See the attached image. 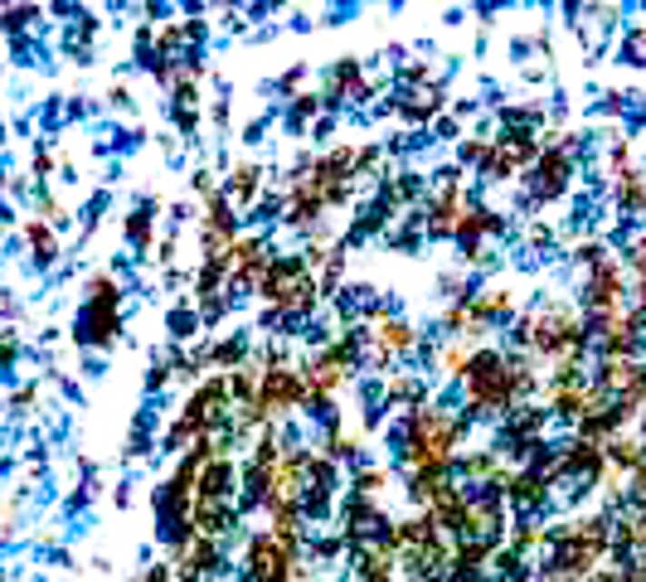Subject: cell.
I'll return each mask as SVG.
<instances>
[{"instance_id": "cell-8", "label": "cell", "mask_w": 646, "mask_h": 582, "mask_svg": "<svg viewBox=\"0 0 646 582\" xmlns=\"http://www.w3.org/2000/svg\"><path fill=\"white\" fill-rule=\"evenodd\" d=\"M617 209H622L627 219L646 214V175H637V170L617 175Z\"/></svg>"}, {"instance_id": "cell-5", "label": "cell", "mask_w": 646, "mask_h": 582, "mask_svg": "<svg viewBox=\"0 0 646 582\" xmlns=\"http://www.w3.org/2000/svg\"><path fill=\"white\" fill-rule=\"evenodd\" d=\"M273 490H277V471H268V466H243L238 471V515H248V509H268L273 505Z\"/></svg>"}, {"instance_id": "cell-3", "label": "cell", "mask_w": 646, "mask_h": 582, "mask_svg": "<svg viewBox=\"0 0 646 582\" xmlns=\"http://www.w3.org/2000/svg\"><path fill=\"white\" fill-rule=\"evenodd\" d=\"M190 524H194V538H219L238 524V505L234 500H200L194 495V505H190Z\"/></svg>"}, {"instance_id": "cell-7", "label": "cell", "mask_w": 646, "mask_h": 582, "mask_svg": "<svg viewBox=\"0 0 646 582\" xmlns=\"http://www.w3.org/2000/svg\"><path fill=\"white\" fill-rule=\"evenodd\" d=\"M258 180H263L258 165H238L229 175V184H224V204H229V209H248L253 200H258Z\"/></svg>"}, {"instance_id": "cell-11", "label": "cell", "mask_w": 646, "mask_h": 582, "mask_svg": "<svg viewBox=\"0 0 646 582\" xmlns=\"http://www.w3.org/2000/svg\"><path fill=\"white\" fill-rule=\"evenodd\" d=\"M316 112H321V93H297V97H292V107H287V132L302 136L306 117H316Z\"/></svg>"}, {"instance_id": "cell-1", "label": "cell", "mask_w": 646, "mask_h": 582, "mask_svg": "<svg viewBox=\"0 0 646 582\" xmlns=\"http://www.w3.org/2000/svg\"><path fill=\"white\" fill-rule=\"evenodd\" d=\"M88 306H83V316H78V340L83 345H112L122 330V321H117V301H122V291H117V281L112 277H93V287H88Z\"/></svg>"}, {"instance_id": "cell-12", "label": "cell", "mask_w": 646, "mask_h": 582, "mask_svg": "<svg viewBox=\"0 0 646 582\" xmlns=\"http://www.w3.org/2000/svg\"><path fill=\"white\" fill-rule=\"evenodd\" d=\"M165 325H171V340H190L194 330H200V311H190V306H175L171 316H165Z\"/></svg>"}, {"instance_id": "cell-4", "label": "cell", "mask_w": 646, "mask_h": 582, "mask_svg": "<svg viewBox=\"0 0 646 582\" xmlns=\"http://www.w3.org/2000/svg\"><path fill=\"white\" fill-rule=\"evenodd\" d=\"M234 490H238V466L229 457H209L200 466L194 495H200V500H234Z\"/></svg>"}, {"instance_id": "cell-10", "label": "cell", "mask_w": 646, "mask_h": 582, "mask_svg": "<svg viewBox=\"0 0 646 582\" xmlns=\"http://www.w3.org/2000/svg\"><path fill=\"white\" fill-rule=\"evenodd\" d=\"M204 229L214 233V238H224V243L234 238V229H238V214H234L229 204H224V194H214V200H204Z\"/></svg>"}, {"instance_id": "cell-13", "label": "cell", "mask_w": 646, "mask_h": 582, "mask_svg": "<svg viewBox=\"0 0 646 582\" xmlns=\"http://www.w3.org/2000/svg\"><path fill=\"white\" fill-rule=\"evenodd\" d=\"M30 243H35V262H54V252H59V243H54V233L45 223H30Z\"/></svg>"}, {"instance_id": "cell-9", "label": "cell", "mask_w": 646, "mask_h": 582, "mask_svg": "<svg viewBox=\"0 0 646 582\" xmlns=\"http://www.w3.org/2000/svg\"><path fill=\"white\" fill-rule=\"evenodd\" d=\"M151 223H156V200H142L126 214V243H132L136 252L151 248Z\"/></svg>"}, {"instance_id": "cell-6", "label": "cell", "mask_w": 646, "mask_h": 582, "mask_svg": "<svg viewBox=\"0 0 646 582\" xmlns=\"http://www.w3.org/2000/svg\"><path fill=\"white\" fill-rule=\"evenodd\" d=\"M374 345L389 354V360H399V354H409L418 345V335H413V325L409 321H399V316H384V321H374Z\"/></svg>"}, {"instance_id": "cell-2", "label": "cell", "mask_w": 646, "mask_h": 582, "mask_svg": "<svg viewBox=\"0 0 646 582\" xmlns=\"http://www.w3.org/2000/svg\"><path fill=\"white\" fill-rule=\"evenodd\" d=\"M569 175H573V155L564 146H540V161L530 165V194L525 204H550L569 190Z\"/></svg>"}, {"instance_id": "cell-14", "label": "cell", "mask_w": 646, "mask_h": 582, "mask_svg": "<svg viewBox=\"0 0 646 582\" xmlns=\"http://www.w3.org/2000/svg\"><path fill=\"white\" fill-rule=\"evenodd\" d=\"M457 161L482 170V161H486V141H462V146H457Z\"/></svg>"}, {"instance_id": "cell-15", "label": "cell", "mask_w": 646, "mask_h": 582, "mask_svg": "<svg viewBox=\"0 0 646 582\" xmlns=\"http://www.w3.org/2000/svg\"><path fill=\"white\" fill-rule=\"evenodd\" d=\"M302 78H306V68L297 64V68H287V74L277 78V88H283V93H297V83H302Z\"/></svg>"}, {"instance_id": "cell-16", "label": "cell", "mask_w": 646, "mask_h": 582, "mask_svg": "<svg viewBox=\"0 0 646 582\" xmlns=\"http://www.w3.org/2000/svg\"><path fill=\"white\" fill-rule=\"evenodd\" d=\"M438 136L452 141V136H462V126H457V122H447V117H438Z\"/></svg>"}, {"instance_id": "cell-17", "label": "cell", "mask_w": 646, "mask_h": 582, "mask_svg": "<svg viewBox=\"0 0 646 582\" xmlns=\"http://www.w3.org/2000/svg\"><path fill=\"white\" fill-rule=\"evenodd\" d=\"M146 582H171V567H151Z\"/></svg>"}]
</instances>
